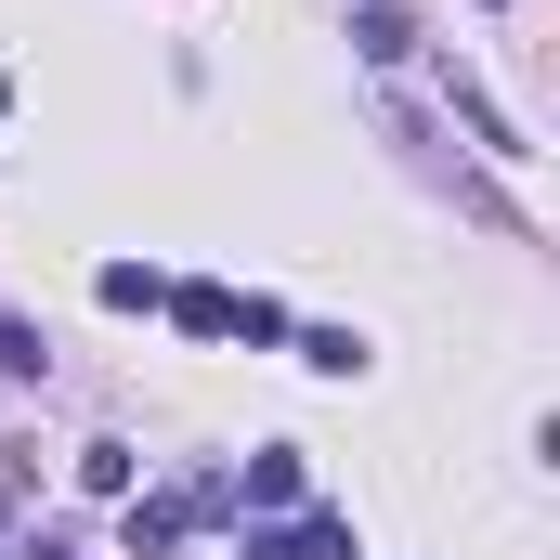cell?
I'll return each instance as SVG.
<instances>
[{"label": "cell", "mask_w": 560, "mask_h": 560, "mask_svg": "<svg viewBox=\"0 0 560 560\" xmlns=\"http://www.w3.org/2000/svg\"><path fill=\"white\" fill-rule=\"evenodd\" d=\"M248 509H300V443H261L248 456Z\"/></svg>", "instance_id": "3"}, {"label": "cell", "mask_w": 560, "mask_h": 560, "mask_svg": "<svg viewBox=\"0 0 560 560\" xmlns=\"http://www.w3.org/2000/svg\"><path fill=\"white\" fill-rule=\"evenodd\" d=\"M92 287H105V313H156V300H170V287L143 275V261H105V275H92Z\"/></svg>", "instance_id": "5"}, {"label": "cell", "mask_w": 560, "mask_h": 560, "mask_svg": "<svg viewBox=\"0 0 560 560\" xmlns=\"http://www.w3.org/2000/svg\"><path fill=\"white\" fill-rule=\"evenodd\" d=\"M79 482L92 495H131V443H79Z\"/></svg>", "instance_id": "7"}, {"label": "cell", "mask_w": 560, "mask_h": 560, "mask_svg": "<svg viewBox=\"0 0 560 560\" xmlns=\"http://www.w3.org/2000/svg\"><path fill=\"white\" fill-rule=\"evenodd\" d=\"M26 560H79V548H52V535H39V548H26Z\"/></svg>", "instance_id": "9"}, {"label": "cell", "mask_w": 560, "mask_h": 560, "mask_svg": "<svg viewBox=\"0 0 560 560\" xmlns=\"http://www.w3.org/2000/svg\"><path fill=\"white\" fill-rule=\"evenodd\" d=\"M352 52H365V66H405V52H418V13H405V0H365V13H352Z\"/></svg>", "instance_id": "2"}, {"label": "cell", "mask_w": 560, "mask_h": 560, "mask_svg": "<svg viewBox=\"0 0 560 560\" xmlns=\"http://www.w3.org/2000/svg\"><path fill=\"white\" fill-rule=\"evenodd\" d=\"M0 522H13V509H0Z\"/></svg>", "instance_id": "10"}, {"label": "cell", "mask_w": 560, "mask_h": 560, "mask_svg": "<svg viewBox=\"0 0 560 560\" xmlns=\"http://www.w3.org/2000/svg\"><path fill=\"white\" fill-rule=\"evenodd\" d=\"M39 365H52V352H39V326H26V313H0V378H39Z\"/></svg>", "instance_id": "8"}, {"label": "cell", "mask_w": 560, "mask_h": 560, "mask_svg": "<svg viewBox=\"0 0 560 560\" xmlns=\"http://www.w3.org/2000/svg\"><path fill=\"white\" fill-rule=\"evenodd\" d=\"M170 313H183L196 339H235V287H170Z\"/></svg>", "instance_id": "4"}, {"label": "cell", "mask_w": 560, "mask_h": 560, "mask_svg": "<svg viewBox=\"0 0 560 560\" xmlns=\"http://www.w3.org/2000/svg\"><path fill=\"white\" fill-rule=\"evenodd\" d=\"M300 365H313V378H352V365H365V339H352V326H313V339H300Z\"/></svg>", "instance_id": "6"}, {"label": "cell", "mask_w": 560, "mask_h": 560, "mask_svg": "<svg viewBox=\"0 0 560 560\" xmlns=\"http://www.w3.org/2000/svg\"><path fill=\"white\" fill-rule=\"evenodd\" d=\"M248 560H352V522H275L248 535Z\"/></svg>", "instance_id": "1"}]
</instances>
